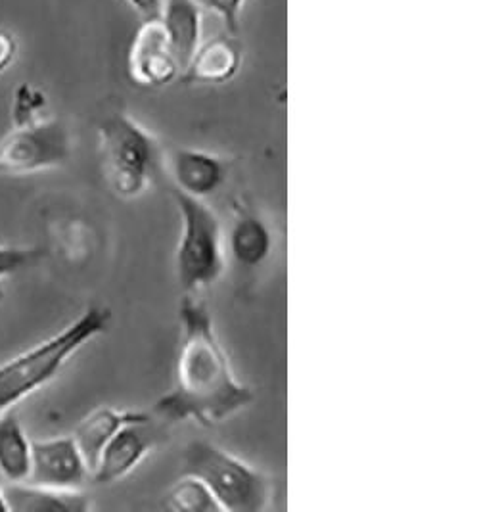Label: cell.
I'll use <instances>...</instances> for the list:
<instances>
[{"instance_id":"1","label":"cell","mask_w":479,"mask_h":512,"mask_svg":"<svg viewBox=\"0 0 479 512\" xmlns=\"http://www.w3.org/2000/svg\"><path fill=\"white\" fill-rule=\"evenodd\" d=\"M181 348L173 388L154 405V415L167 424L192 420L217 426L246 411L255 401L240 382L200 294H183L179 302Z\"/></svg>"},{"instance_id":"2","label":"cell","mask_w":479,"mask_h":512,"mask_svg":"<svg viewBox=\"0 0 479 512\" xmlns=\"http://www.w3.org/2000/svg\"><path fill=\"white\" fill-rule=\"evenodd\" d=\"M112 326V311L104 305H89L66 328L45 342L22 351L0 365V415L14 411L23 399L43 390L69 361L92 340Z\"/></svg>"},{"instance_id":"3","label":"cell","mask_w":479,"mask_h":512,"mask_svg":"<svg viewBox=\"0 0 479 512\" xmlns=\"http://www.w3.org/2000/svg\"><path fill=\"white\" fill-rule=\"evenodd\" d=\"M98 150L108 188L119 200H138L163 173L165 146L127 112H114L98 123Z\"/></svg>"},{"instance_id":"4","label":"cell","mask_w":479,"mask_h":512,"mask_svg":"<svg viewBox=\"0 0 479 512\" xmlns=\"http://www.w3.org/2000/svg\"><path fill=\"white\" fill-rule=\"evenodd\" d=\"M181 474L200 478L223 512H265L273 505L271 474L215 443H188L181 459Z\"/></svg>"},{"instance_id":"5","label":"cell","mask_w":479,"mask_h":512,"mask_svg":"<svg viewBox=\"0 0 479 512\" xmlns=\"http://www.w3.org/2000/svg\"><path fill=\"white\" fill-rule=\"evenodd\" d=\"M181 217V234L175 248V277L183 294H202L227 271L225 225L207 200L173 190Z\"/></svg>"},{"instance_id":"6","label":"cell","mask_w":479,"mask_h":512,"mask_svg":"<svg viewBox=\"0 0 479 512\" xmlns=\"http://www.w3.org/2000/svg\"><path fill=\"white\" fill-rule=\"evenodd\" d=\"M71 133L60 119L14 127L0 139V177H25L58 169L71 156Z\"/></svg>"},{"instance_id":"7","label":"cell","mask_w":479,"mask_h":512,"mask_svg":"<svg viewBox=\"0 0 479 512\" xmlns=\"http://www.w3.org/2000/svg\"><path fill=\"white\" fill-rule=\"evenodd\" d=\"M167 426L165 420H154L148 413L123 424L102 449L91 480L110 486L133 474L154 451L169 442Z\"/></svg>"},{"instance_id":"8","label":"cell","mask_w":479,"mask_h":512,"mask_svg":"<svg viewBox=\"0 0 479 512\" xmlns=\"http://www.w3.org/2000/svg\"><path fill=\"white\" fill-rule=\"evenodd\" d=\"M183 68L171 50L163 25L144 20L133 35L127 52V75L142 89H163L181 79Z\"/></svg>"},{"instance_id":"9","label":"cell","mask_w":479,"mask_h":512,"mask_svg":"<svg viewBox=\"0 0 479 512\" xmlns=\"http://www.w3.org/2000/svg\"><path fill=\"white\" fill-rule=\"evenodd\" d=\"M91 468L73 436L31 442V470L25 482L54 489H83Z\"/></svg>"},{"instance_id":"10","label":"cell","mask_w":479,"mask_h":512,"mask_svg":"<svg viewBox=\"0 0 479 512\" xmlns=\"http://www.w3.org/2000/svg\"><path fill=\"white\" fill-rule=\"evenodd\" d=\"M229 162L202 148H165L163 173L171 179L173 190L186 196L207 200L225 187L229 179Z\"/></svg>"},{"instance_id":"11","label":"cell","mask_w":479,"mask_h":512,"mask_svg":"<svg viewBox=\"0 0 479 512\" xmlns=\"http://www.w3.org/2000/svg\"><path fill=\"white\" fill-rule=\"evenodd\" d=\"M242 64V43L227 31L198 45L184 66L181 79L188 85H225L240 73Z\"/></svg>"},{"instance_id":"12","label":"cell","mask_w":479,"mask_h":512,"mask_svg":"<svg viewBox=\"0 0 479 512\" xmlns=\"http://www.w3.org/2000/svg\"><path fill=\"white\" fill-rule=\"evenodd\" d=\"M225 233L227 256L238 267L257 269L273 256V227L257 211L240 208Z\"/></svg>"},{"instance_id":"13","label":"cell","mask_w":479,"mask_h":512,"mask_svg":"<svg viewBox=\"0 0 479 512\" xmlns=\"http://www.w3.org/2000/svg\"><path fill=\"white\" fill-rule=\"evenodd\" d=\"M4 497L12 512H89L91 497L83 489H54L31 482L6 484Z\"/></svg>"},{"instance_id":"14","label":"cell","mask_w":479,"mask_h":512,"mask_svg":"<svg viewBox=\"0 0 479 512\" xmlns=\"http://www.w3.org/2000/svg\"><path fill=\"white\" fill-rule=\"evenodd\" d=\"M160 22L184 70L194 50L204 41V10L196 0H163Z\"/></svg>"},{"instance_id":"15","label":"cell","mask_w":479,"mask_h":512,"mask_svg":"<svg viewBox=\"0 0 479 512\" xmlns=\"http://www.w3.org/2000/svg\"><path fill=\"white\" fill-rule=\"evenodd\" d=\"M142 415V411H129V409H115V407H98L92 413H89L85 419L77 424V428L73 430V440L77 443V447L81 449L87 465L94 470L96 461L102 453V449L106 447V443L114 438L115 432L131 422L138 419Z\"/></svg>"},{"instance_id":"16","label":"cell","mask_w":479,"mask_h":512,"mask_svg":"<svg viewBox=\"0 0 479 512\" xmlns=\"http://www.w3.org/2000/svg\"><path fill=\"white\" fill-rule=\"evenodd\" d=\"M31 440L14 411L0 415V476L6 484H18L29 478Z\"/></svg>"},{"instance_id":"17","label":"cell","mask_w":479,"mask_h":512,"mask_svg":"<svg viewBox=\"0 0 479 512\" xmlns=\"http://www.w3.org/2000/svg\"><path fill=\"white\" fill-rule=\"evenodd\" d=\"M163 507L173 512H223L206 484L190 474H181V478L169 488Z\"/></svg>"},{"instance_id":"18","label":"cell","mask_w":479,"mask_h":512,"mask_svg":"<svg viewBox=\"0 0 479 512\" xmlns=\"http://www.w3.org/2000/svg\"><path fill=\"white\" fill-rule=\"evenodd\" d=\"M46 106H48L46 94L41 89H37L35 85L23 83L16 89L14 100H12L14 127L31 125V123L45 119L43 114H45Z\"/></svg>"},{"instance_id":"19","label":"cell","mask_w":479,"mask_h":512,"mask_svg":"<svg viewBox=\"0 0 479 512\" xmlns=\"http://www.w3.org/2000/svg\"><path fill=\"white\" fill-rule=\"evenodd\" d=\"M41 257L37 248H18V246H0V280L14 277L23 269L35 265Z\"/></svg>"},{"instance_id":"20","label":"cell","mask_w":479,"mask_h":512,"mask_svg":"<svg viewBox=\"0 0 479 512\" xmlns=\"http://www.w3.org/2000/svg\"><path fill=\"white\" fill-rule=\"evenodd\" d=\"M196 2L202 6V10L213 12L227 27V31L236 35V31L240 29L246 0H196Z\"/></svg>"},{"instance_id":"21","label":"cell","mask_w":479,"mask_h":512,"mask_svg":"<svg viewBox=\"0 0 479 512\" xmlns=\"http://www.w3.org/2000/svg\"><path fill=\"white\" fill-rule=\"evenodd\" d=\"M18 52H20L18 39L10 31L0 29V75L14 66Z\"/></svg>"},{"instance_id":"22","label":"cell","mask_w":479,"mask_h":512,"mask_svg":"<svg viewBox=\"0 0 479 512\" xmlns=\"http://www.w3.org/2000/svg\"><path fill=\"white\" fill-rule=\"evenodd\" d=\"M125 2L137 14L140 22H144V20H158L161 16L163 0H125Z\"/></svg>"},{"instance_id":"23","label":"cell","mask_w":479,"mask_h":512,"mask_svg":"<svg viewBox=\"0 0 479 512\" xmlns=\"http://www.w3.org/2000/svg\"><path fill=\"white\" fill-rule=\"evenodd\" d=\"M0 511H8V503H6L4 488H2V486H0Z\"/></svg>"}]
</instances>
